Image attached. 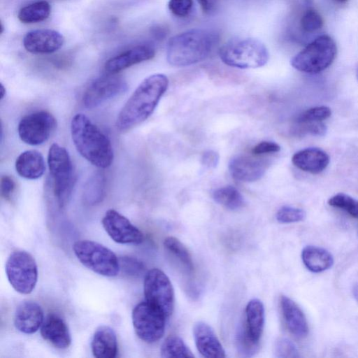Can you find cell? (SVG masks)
I'll return each mask as SVG.
<instances>
[{"label":"cell","mask_w":358,"mask_h":358,"mask_svg":"<svg viewBox=\"0 0 358 358\" xmlns=\"http://www.w3.org/2000/svg\"><path fill=\"white\" fill-rule=\"evenodd\" d=\"M168 86L169 79L164 74L156 73L145 78L120 111L116 120L117 129L126 131L147 120Z\"/></svg>","instance_id":"obj_1"},{"label":"cell","mask_w":358,"mask_h":358,"mask_svg":"<svg viewBox=\"0 0 358 358\" xmlns=\"http://www.w3.org/2000/svg\"><path fill=\"white\" fill-rule=\"evenodd\" d=\"M71 134L77 151L86 160L100 169L111 165L113 150L109 138L85 115H74Z\"/></svg>","instance_id":"obj_2"},{"label":"cell","mask_w":358,"mask_h":358,"mask_svg":"<svg viewBox=\"0 0 358 358\" xmlns=\"http://www.w3.org/2000/svg\"><path fill=\"white\" fill-rule=\"evenodd\" d=\"M217 41L209 31L194 29L173 36L166 47V59L174 66H187L206 59Z\"/></svg>","instance_id":"obj_3"},{"label":"cell","mask_w":358,"mask_h":358,"mask_svg":"<svg viewBox=\"0 0 358 358\" xmlns=\"http://www.w3.org/2000/svg\"><path fill=\"white\" fill-rule=\"evenodd\" d=\"M221 60L227 65L238 69H255L265 65L269 58L265 45L255 38L231 41L219 50Z\"/></svg>","instance_id":"obj_4"},{"label":"cell","mask_w":358,"mask_h":358,"mask_svg":"<svg viewBox=\"0 0 358 358\" xmlns=\"http://www.w3.org/2000/svg\"><path fill=\"white\" fill-rule=\"evenodd\" d=\"M48 164L53 180V192L60 208L64 207L72 193L75 178L68 151L57 143L49 149Z\"/></svg>","instance_id":"obj_5"},{"label":"cell","mask_w":358,"mask_h":358,"mask_svg":"<svg viewBox=\"0 0 358 358\" xmlns=\"http://www.w3.org/2000/svg\"><path fill=\"white\" fill-rule=\"evenodd\" d=\"M336 53L334 41L328 35H322L296 54L292 59L291 65L301 72L317 73L333 63Z\"/></svg>","instance_id":"obj_6"},{"label":"cell","mask_w":358,"mask_h":358,"mask_svg":"<svg viewBox=\"0 0 358 358\" xmlns=\"http://www.w3.org/2000/svg\"><path fill=\"white\" fill-rule=\"evenodd\" d=\"M73 250L82 264L94 273L106 277L118 275L119 259L103 245L90 240H80L75 242Z\"/></svg>","instance_id":"obj_7"},{"label":"cell","mask_w":358,"mask_h":358,"mask_svg":"<svg viewBox=\"0 0 358 358\" xmlns=\"http://www.w3.org/2000/svg\"><path fill=\"white\" fill-rule=\"evenodd\" d=\"M5 269L8 282L16 292L29 294L34 290L38 280V266L29 252L13 251L6 261Z\"/></svg>","instance_id":"obj_8"},{"label":"cell","mask_w":358,"mask_h":358,"mask_svg":"<svg viewBox=\"0 0 358 358\" xmlns=\"http://www.w3.org/2000/svg\"><path fill=\"white\" fill-rule=\"evenodd\" d=\"M143 291L147 302L166 317L171 315L174 309V290L164 272L157 268L149 270L145 275Z\"/></svg>","instance_id":"obj_9"},{"label":"cell","mask_w":358,"mask_h":358,"mask_svg":"<svg viewBox=\"0 0 358 358\" xmlns=\"http://www.w3.org/2000/svg\"><path fill=\"white\" fill-rule=\"evenodd\" d=\"M166 317L146 301L138 303L132 311V322L136 335L145 343L159 341L165 331Z\"/></svg>","instance_id":"obj_10"},{"label":"cell","mask_w":358,"mask_h":358,"mask_svg":"<svg viewBox=\"0 0 358 358\" xmlns=\"http://www.w3.org/2000/svg\"><path fill=\"white\" fill-rule=\"evenodd\" d=\"M57 127L55 117L46 110H38L24 116L17 131L20 138L31 145H38L48 140Z\"/></svg>","instance_id":"obj_11"},{"label":"cell","mask_w":358,"mask_h":358,"mask_svg":"<svg viewBox=\"0 0 358 358\" xmlns=\"http://www.w3.org/2000/svg\"><path fill=\"white\" fill-rule=\"evenodd\" d=\"M127 89L125 80L115 74L99 77L86 89L83 101L89 109L96 108L106 101L124 93Z\"/></svg>","instance_id":"obj_12"},{"label":"cell","mask_w":358,"mask_h":358,"mask_svg":"<svg viewBox=\"0 0 358 358\" xmlns=\"http://www.w3.org/2000/svg\"><path fill=\"white\" fill-rule=\"evenodd\" d=\"M101 223L108 235L117 243L139 244L144 239L142 231L114 209L106 212Z\"/></svg>","instance_id":"obj_13"},{"label":"cell","mask_w":358,"mask_h":358,"mask_svg":"<svg viewBox=\"0 0 358 358\" xmlns=\"http://www.w3.org/2000/svg\"><path fill=\"white\" fill-rule=\"evenodd\" d=\"M64 43L63 35L57 31L43 29L28 32L23 38L24 48L31 53H52L62 48Z\"/></svg>","instance_id":"obj_14"},{"label":"cell","mask_w":358,"mask_h":358,"mask_svg":"<svg viewBox=\"0 0 358 358\" xmlns=\"http://www.w3.org/2000/svg\"><path fill=\"white\" fill-rule=\"evenodd\" d=\"M266 162L263 159L239 155L230 160L229 171L235 180L250 182L260 179L266 172Z\"/></svg>","instance_id":"obj_15"},{"label":"cell","mask_w":358,"mask_h":358,"mask_svg":"<svg viewBox=\"0 0 358 358\" xmlns=\"http://www.w3.org/2000/svg\"><path fill=\"white\" fill-rule=\"evenodd\" d=\"M193 335L199 352L206 358H222L225 351L214 330L203 321L196 322L193 327Z\"/></svg>","instance_id":"obj_16"},{"label":"cell","mask_w":358,"mask_h":358,"mask_svg":"<svg viewBox=\"0 0 358 358\" xmlns=\"http://www.w3.org/2000/svg\"><path fill=\"white\" fill-rule=\"evenodd\" d=\"M44 320L41 306L31 300L24 301L17 307L14 315V325L22 333L34 334L41 327Z\"/></svg>","instance_id":"obj_17"},{"label":"cell","mask_w":358,"mask_h":358,"mask_svg":"<svg viewBox=\"0 0 358 358\" xmlns=\"http://www.w3.org/2000/svg\"><path fill=\"white\" fill-rule=\"evenodd\" d=\"M155 49L148 45H138L108 59L105 70L109 74H115L128 67L155 57Z\"/></svg>","instance_id":"obj_18"},{"label":"cell","mask_w":358,"mask_h":358,"mask_svg":"<svg viewBox=\"0 0 358 358\" xmlns=\"http://www.w3.org/2000/svg\"><path fill=\"white\" fill-rule=\"evenodd\" d=\"M43 339L58 349H66L71 343V336L65 321L56 313H50L41 327Z\"/></svg>","instance_id":"obj_19"},{"label":"cell","mask_w":358,"mask_h":358,"mask_svg":"<svg viewBox=\"0 0 358 358\" xmlns=\"http://www.w3.org/2000/svg\"><path fill=\"white\" fill-rule=\"evenodd\" d=\"M329 157L318 148H307L295 152L292 164L299 169L313 174L322 172L329 164Z\"/></svg>","instance_id":"obj_20"},{"label":"cell","mask_w":358,"mask_h":358,"mask_svg":"<svg viewBox=\"0 0 358 358\" xmlns=\"http://www.w3.org/2000/svg\"><path fill=\"white\" fill-rule=\"evenodd\" d=\"M281 310L289 331L298 338H304L308 333V326L304 313L290 298L282 295L280 300Z\"/></svg>","instance_id":"obj_21"},{"label":"cell","mask_w":358,"mask_h":358,"mask_svg":"<svg viewBox=\"0 0 358 358\" xmlns=\"http://www.w3.org/2000/svg\"><path fill=\"white\" fill-rule=\"evenodd\" d=\"M91 349L96 358H115L118 353V344L114 330L106 325L99 327L92 337Z\"/></svg>","instance_id":"obj_22"},{"label":"cell","mask_w":358,"mask_h":358,"mask_svg":"<svg viewBox=\"0 0 358 358\" xmlns=\"http://www.w3.org/2000/svg\"><path fill=\"white\" fill-rule=\"evenodd\" d=\"M15 170L19 176L36 180L43 176L45 164L43 155L37 150H29L22 152L16 159Z\"/></svg>","instance_id":"obj_23"},{"label":"cell","mask_w":358,"mask_h":358,"mask_svg":"<svg viewBox=\"0 0 358 358\" xmlns=\"http://www.w3.org/2000/svg\"><path fill=\"white\" fill-rule=\"evenodd\" d=\"M301 259L305 266L313 273L323 272L334 264V257L329 251L313 245L303 249Z\"/></svg>","instance_id":"obj_24"},{"label":"cell","mask_w":358,"mask_h":358,"mask_svg":"<svg viewBox=\"0 0 358 358\" xmlns=\"http://www.w3.org/2000/svg\"><path fill=\"white\" fill-rule=\"evenodd\" d=\"M264 306L258 299L248 301L245 308V325L250 336L257 342L262 335L264 327Z\"/></svg>","instance_id":"obj_25"},{"label":"cell","mask_w":358,"mask_h":358,"mask_svg":"<svg viewBox=\"0 0 358 358\" xmlns=\"http://www.w3.org/2000/svg\"><path fill=\"white\" fill-rule=\"evenodd\" d=\"M213 198L216 203L231 210L240 209L245 203L241 193L231 185L216 189L213 193Z\"/></svg>","instance_id":"obj_26"},{"label":"cell","mask_w":358,"mask_h":358,"mask_svg":"<svg viewBox=\"0 0 358 358\" xmlns=\"http://www.w3.org/2000/svg\"><path fill=\"white\" fill-rule=\"evenodd\" d=\"M51 11L46 1H38L22 8L18 14L19 20L23 23H36L46 20Z\"/></svg>","instance_id":"obj_27"},{"label":"cell","mask_w":358,"mask_h":358,"mask_svg":"<svg viewBox=\"0 0 358 358\" xmlns=\"http://www.w3.org/2000/svg\"><path fill=\"white\" fill-rule=\"evenodd\" d=\"M164 358L194 357V355L183 340L176 335H170L164 341L160 348Z\"/></svg>","instance_id":"obj_28"},{"label":"cell","mask_w":358,"mask_h":358,"mask_svg":"<svg viewBox=\"0 0 358 358\" xmlns=\"http://www.w3.org/2000/svg\"><path fill=\"white\" fill-rule=\"evenodd\" d=\"M164 245L179 262L186 271L192 273L194 264L187 248L176 238L169 236L164 239Z\"/></svg>","instance_id":"obj_29"},{"label":"cell","mask_w":358,"mask_h":358,"mask_svg":"<svg viewBox=\"0 0 358 358\" xmlns=\"http://www.w3.org/2000/svg\"><path fill=\"white\" fill-rule=\"evenodd\" d=\"M106 188V178L103 173L96 172L86 182L84 194L86 199L91 203H96L102 199Z\"/></svg>","instance_id":"obj_30"},{"label":"cell","mask_w":358,"mask_h":358,"mask_svg":"<svg viewBox=\"0 0 358 358\" xmlns=\"http://www.w3.org/2000/svg\"><path fill=\"white\" fill-rule=\"evenodd\" d=\"M259 342L255 341L248 334L245 325H240L236 335V346L241 357L253 356L259 350Z\"/></svg>","instance_id":"obj_31"},{"label":"cell","mask_w":358,"mask_h":358,"mask_svg":"<svg viewBox=\"0 0 358 358\" xmlns=\"http://www.w3.org/2000/svg\"><path fill=\"white\" fill-rule=\"evenodd\" d=\"M328 204L332 207L343 209L352 217L358 218V200L348 194H336L329 199Z\"/></svg>","instance_id":"obj_32"},{"label":"cell","mask_w":358,"mask_h":358,"mask_svg":"<svg viewBox=\"0 0 358 358\" xmlns=\"http://www.w3.org/2000/svg\"><path fill=\"white\" fill-rule=\"evenodd\" d=\"M331 115L329 107L326 106H315L308 108L300 113L295 120V123L306 122H322Z\"/></svg>","instance_id":"obj_33"},{"label":"cell","mask_w":358,"mask_h":358,"mask_svg":"<svg viewBox=\"0 0 358 358\" xmlns=\"http://www.w3.org/2000/svg\"><path fill=\"white\" fill-rule=\"evenodd\" d=\"M300 26L304 32L313 33L322 28L323 19L317 10L309 8L301 16Z\"/></svg>","instance_id":"obj_34"},{"label":"cell","mask_w":358,"mask_h":358,"mask_svg":"<svg viewBox=\"0 0 358 358\" xmlns=\"http://www.w3.org/2000/svg\"><path fill=\"white\" fill-rule=\"evenodd\" d=\"M274 355L278 358H296L300 355L295 344L289 338L280 337L274 345Z\"/></svg>","instance_id":"obj_35"},{"label":"cell","mask_w":358,"mask_h":358,"mask_svg":"<svg viewBox=\"0 0 358 358\" xmlns=\"http://www.w3.org/2000/svg\"><path fill=\"white\" fill-rule=\"evenodd\" d=\"M306 212L299 208L289 206H282L276 213V220L280 223H294L306 218Z\"/></svg>","instance_id":"obj_36"},{"label":"cell","mask_w":358,"mask_h":358,"mask_svg":"<svg viewBox=\"0 0 358 358\" xmlns=\"http://www.w3.org/2000/svg\"><path fill=\"white\" fill-rule=\"evenodd\" d=\"M120 271L131 277L141 275L145 271V265L136 258L124 256L120 258Z\"/></svg>","instance_id":"obj_37"},{"label":"cell","mask_w":358,"mask_h":358,"mask_svg":"<svg viewBox=\"0 0 358 358\" xmlns=\"http://www.w3.org/2000/svg\"><path fill=\"white\" fill-rule=\"evenodd\" d=\"M294 132L299 135L310 134L321 136L326 134L327 127L322 122L295 123Z\"/></svg>","instance_id":"obj_38"},{"label":"cell","mask_w":358,"mask_h":358,"mask_svg":"<svg viewBox=\"0 0 358 358\" xmlns=\"http://www.w3.org/2000/svg\"><path fill=\"white\" fill-rule=\"evenodd\" d=\"M193 6V0H169V8L175 15L185 17L189 15Z\"/></svg>","instance_id":"obj_39"},{"label":"cell","mask_w":358,"mask_h":358,"mask_svg":"<svg viewBox=\"0 0 358 358\" xmlns=\"http://www.w3.org/2000/svg\"><path fill=\"white\" fill-rule=\"evenodd\" d=\"M280 146L273 141H262L252 148V153L254 155H260L277 152L280 151Z\"/></svg>","instance_id":"obj_40"},{"label":"cell","mask_w":358,"mask_h":358,"mask_svg":"<svg viewBox=\"0 0 358 358\" xmlns=\"http://www.w3.org/2000/svg\"><path fill=\"white\" fill-rule=\"evenodd\" d=\"M220 160V156L214 150H208L205 151L201 157V163L204 167L213 169L217 167Z\"/></svg>","instance_id":"obj_41"},{"label":"cell","mask_w":358,"mask_h":358,"mask_svg":"<svg viewBox=\"0 0 358 358\" xmlns=\"http://www.w3.org/2000/svg\"><path fill=\"white\" fill-rule=\"evenodd\" d=\"M15 183L13 179L9 176H3L1 178V196L8 199L13 193Z\"/></svg>","instance_id":"obj_42"},{"label":"cell","mask_w":358,"mask_h":358,"mask_svg":"<svg viewBox=\"0 0 358 358\" xmlns=\"http://www.w3.org/2000/svg\"><path fill=\"white\" fill-rule=\"evenodd\" d=\"M220 0H198L201 8L205 13L213 10Z\"/></svg>","instance_id":"obj_43"},{"label":"cell","mask_w":358,"mask_h":358,"mask_svg":"<svg viewBox=\"0 0 358 358\" xmlns=\"http://www.w3.org/2000/svg\"><path fill=\"white\" fill-rule=\"evenodd\" d=\"M152 34L157 38H163L166 36V28L163 27L157 26L153 29Z\"/></svg>","instance_id":"obj_44"},{"label":"cell","mask_w":358,"mask_h":358,"mask_svg":"<svg viewBox=\"0 0 358 358\" xmlns=\"http://www.w3.org/2000/svg\"><path fill=\"white\" fill-rule=\"evenodd\" d=\"M352 294L354 296V298L358 303V283H356L352 288Z\"/></svg>","instance_id":"obj_45"},{"label":"cell","mask_w":358,"mask_h":358,"mask_svg":"<svg viewBox=\"0 0 358 358\" xmlns=\"http://www.w3.org/2000/svg\"><path fill=\"white\" fill-rule=\"evenodd\" d=\"M6 94V90L3 85H1V100L3 99L4 95Z\"/></svg>","instance_id":"obj_46"},{"label":"cell","mask_w":358,"mask_h":358,"mask_svg":"<svg viewBox=\"0 0 358 358\" xmlns=\"http://www.w3.org/2000/svg\"><path fill=\"white\" fill-rule=\"evenodd\" d=\"M336 1L339 3H344V2L347 1L348 0H336Z\"/></svg>","instance_id":"obj_47"},{"label":"cell","mask_w":358,"mask_h":358,"mask_svg":"<svg viewBox=\"0 0 358 358\" xmlns=\"http://www.w3.org/2000/svg\"><path fill=\"white\" fill-rule=\"evenodd\" d=\"M356 77H357V79L358 80V66H357V71H356Z\"/></svg>","instance_id":"obj_48"}]
</instances>
